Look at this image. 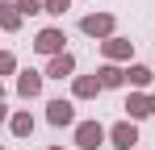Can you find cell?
<instances>
[{
  "label": "cell",
  "instance_id": "6da1fadb",
  "mask_svg": "<svg viewBox=\"0 0 155 150\" xmlns=\"http://www.w3.org/2000/svg\"><path fill=\"white\" fill-rule=\"evenodd\" d=\"M80 29H84L88 38L105 42V38L117 33V17H113V13H88V17H80Z\"/></svg>",
  "mask_w": 155,
  "mask_h": 150
},
{
  "label": "cell",
  "instance_id": "7a4b0ae2",
  "mask_svg": "<svg viewBox=\"0 0 155 150\" xmlns=\"http://www.w3.org/2000/svg\"><path fill=\"white\" fill-rule=\"evenodd\" d=\"M63 42H67V33L59 29V25H46V29H38V38H34V50L38 54H46V58H54V54H63Z\"/></svg>",
  "mask_w": 155,
  "mask_h": 150
},
{
  "label": "cell",
  "instance_id": "3957f363",
  "mask_svg": "<svg viewBox=\"0 0 155 150\" xmlns=\"http://www.w3.org/2000/svg\"><path fill=\"white\" fill-rule=\"evenodd\" d=\"M105 138H109V129H105L101 121H76V146H80V150L105 146Z\"/></svg>",
  "mask_w": 155,
  "mask_h": 150
},
{
  "label": "cell",
  "instance_id": "277c9868",
  "mask_svg": "<svg viewBox=\"0 0 155 150\" xmlns=\"http://www.w3.org/2000/svg\"><path fill=\"white\" fill-rule=\"evenodd\" d=\"M109 146L134 150V146H138V125L130 121V117H126V121H113V125H109Z\"/></svg>",
  "mask_w": 155,
  "mask_h": 150
},
{
  "label": "cell",
  "instance_id": "5b68a950",
  "mask_svg": "<svg viewBox=\"0 0 155 150\" xmlns=\"http://www.w3.org/2000/svg\"><path fill=\"white\" fill-rule=\"evenodd\" d=\"M101 54H105V63H130L134 42L122 38V33H113V38H105V42H101Z\"/></svg>",
  "mask_w": 155,
  "mask_h": 150
},
{
  "label": "cell",
  "instance_id": "8992f818",
  "mask_svg": "<svg viewBox=\"0 0 155 150\" xmlns=\"http://www.w3.org/2000/svg\"><path fill=\"white\" fill-rule=\"evenodd\" d=\"M46 121H51L54 129L76 125V104H71V100H51V104H46Z\"/></svg>",
  "mask_w": 155,
  "mask_h": 150
},
{
  "label": "cell",
  "instance_id": "52a82bcc",
  "mask_svg": "<svg viewBox=\"0 0 155 150\" xmlns=\"http://www.w3.org/2000/svg\"><path fill=\"white\" fill-rule=\"evenodd\" d=\"M46 79H71V75H76V54H71V50H63V54H54L51 63H46Z\"/></svg>",
  "mask_w": 155,
  "mask_h": 150
},
{
  "label": "cell",
  "instance_id": "ba28073f",
  "mask_svg": "<svg viewBox=\"0 0 155 150\" xmlns=\"http://www.w3.org/2000/svg\"><path fill=\"white\" fill-rule=\"evenodd\" d=\"M105 88H101V79H97V71L92 75H71V96L76 100H97Z\"/></svg>",
  "mask_w": 155,
  "mask_h": 150
},
{
  "label": "cell",
  "instance_id": "9c48e42d",
  "mask_svg": "<svg viewBox=\"0 0 155 150\" xmlns=\"http://www.w3.org/2000/svg\"><path fill=\"white\" fill-rule=\"evenodd\" d=\"M122 108H126V117H130V121H143V117H151V113H155V108H151V92H130Z\"/></svg>",
  "mask_w": 155,
  "mask_h": 150
},
{
  "label": "cell",
  "instance_id": "30bf717a",
  "mask_svg": "<svg viewBox=\"0 0 155 150\" xmlns=\"http://www.w3.org/2000/svg\"><path fill=\"white\" fill-rule=\"evenodd\" d=\"M42 79H46L42 71H21V75H17V96H21V100L42 96Z\"/></svg>",
  "mask_w": 155,
  "mask_h": 150
},
{
  "label": "cell",
  "instance_id": "8fae6325",
  "mask_svg": "<svg viewBox=\"0 0 155 150\" xmlns=\"http://www.w3.org/2000/svg\"><path fill=\"white\" fill-rule=\"evenodd\" d=\"M155 79V67H143V63H134V67H126V83L134 88V92H147Z\"/></svg>",
  "mask_w": 155,
  "mask_h": 150
},
{
  "label": "cell",
  "instance_id": "7c38bea8",
  "mask_svg": "<svg viewBox=\"0 0 155 150\" xmlns=\"http://www.w3.org/2000/svg\"><path fill=\"white\" fill-rule=\"evenodd\" d=\"M8 129H13V138H34V113L29 108H17L8 117Z\"/></svg>",
  "mask_w": 155,
  "mask_h": 150
},
{
  "label": "cell",
  "instance_id": "4fadbf2b",
  "mask_svg": "<svg viewBox=\"0 0 155 150\" xmlns=\"http://www.w3.org/2000/svg\"><path fill=\"white\" fill-rule=\"evenodd\" d=\"M21 21H25V17L17 13V4H13V0H0V29H4V33H17Z\"/></svg>",
  "mask_w": 155,
  "mask_h": 150
},
{
  "label": "cell",
  "instance_id": "5bb4252c",
  "mask_svg": "<svg viewBox=\"0 0 155 150\" xmlns=\"http://www.w3.org/2000/svg\"><path fill=\"white\" fill-rule=\"evenodd\" d=\"M97 79H101V88H122V83H126V71H122L117 63H101V67H97Z\"/></svg>",
  "mask_w": 155,
  "mask_h": 150
},
{
  "label": "cell",
  "instance_id": "9a60e30c",
  "mask_svg": "<svg viewBox=\"0 0 155 150\" xmlns=\"http://www.w3.org/2000/svg\"><path fill=\"white\" fill-rule=\"evenodd\" d=\"M67 8H71V0H42V13L46 17H63Z\"/></svg>",
  "mask_w": 155,
  "mask_h": 150
},
{
  "label": "cell",
  "instance_id": "2e32d148",
  "mask_svg": "<svg viewBox=\"0 0 155 150\" xmlns=\"http://www.w3.org/2000/svg\"><path fill=\"white\" fill-rule=\"evenodd\" d=\"M17 71V54L13 50H0V75H13Z\"/></svg>",
  "mask_w": 155,
  "mask_h": 150
},
{
  "label": "cell",
  "instance_id": "e0dca14e",
  "mask_svg": "<svg viewBox=\"0 0 155 150\" xmlns=\"http://www.w3.org/2000/svg\"><path fill=\"white\" fill-rule=\"evenodd\" d=\"M17 4V13L21 17H34V13H42V0H13Z\"/></svg>",
  "mask_w": 155,
  "mask_h": 150
},
{
  "label": "cell",
  "instance_id": "ac0fdd59",
  "mask_svg": "<svg viewBox=\"0 0 155 150\" xmlns=\"http://www.w3.org/2000/svg\"><path fill=\"white\" fill-rule=\"evenodd\" d=\"M8 117H13V113H8V108H4V100H0V125L8 121Z\"/></svg>",
  "mask_w": 155,
  "mask_h": 150
},
{
  "label": "cell",
  "instance_id": "d6986e66",
  "mask_svg": "<svg viewBox=\"0 0 155 150\" xmlns=\"http://www.w3.org/2000/svg\"><path fill=\"white\" fill-rule=\"evenodd\" d=\"M0 100H4V83H0Z\"/></svg>",
  "mask_w": 155,
  "mask_h": 150
},
{
  "label": "cell",
  "instance_id": "ffe728a7",
  "mask_svg": "<svg viewBox=\"0 0 155 150\" xmlns=\"http://www.w3.org/2000/svg\"><path fill=\"white\" fill-rule=\"evenodd\" d=\"M46 150H63V146H46Z\"/></svg>",
  "mask_w": 155,
  "mask_h": 150
},
{
  "label": "cell",
  "instance_id": "44dd1931",
  "mask_svg": "<svg viewBox=\"0 0 155 150\" xmlns=\"http://www.w3.org/2000/svg\"><path fill=\"white\" fill-rule=\"evenodd\" d=\"M0 150H4V146H0Z\"/></svg>",
  "mask_w": 155,
  "mask_h": 150
}]
</instances>
